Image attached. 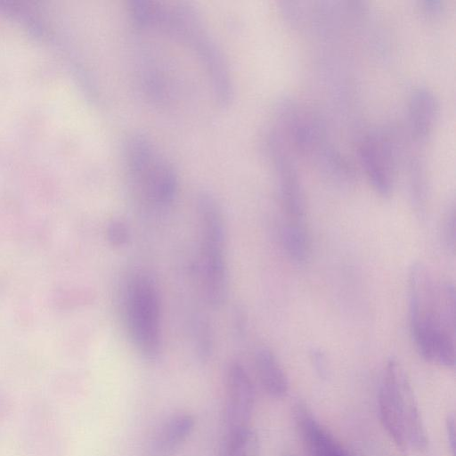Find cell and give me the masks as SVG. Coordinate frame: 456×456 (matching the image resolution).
Segmentation results:
<instances>
[{"label":"cell","mask_w":456,"mask_h":456,"mask_svg":"<svg viewBox=\"0 0 456 456\" xmlns=\"http://www.w3.org/2000/svg\"><path fill=\"white\" fill-rule=\"evenodd\" d=\"M455 288L426 265L414 263L409 272V319L411 337L428 362L455 365Z\"/></svg>","instance_id":"1"},{"label":"cell","mask_w":456,"mask_h":456,"mask_svg":"<svg viewBox=\"0 0 456 456\" xmlns=\"http://www.w3.org/2000/svg\"><path fill=\"white\" fill-rule=\"evenodd\" d=\"M124 164L127 186L141 207L161 211L172 205L177 192L175 173L151 142L133 136L126 144Z\"/></svg>","instance_id":"2"},{"label":"cell","mask_w":456,"mask_h":456,"mask_svg":"<svg viewBox=\"0 0 456 456\" xmlns=\"http://www.w3.org/2000/svg\"><path fill=\"white\" fill-rule=\"evenodd\" d=\"M197 212L201 289L208 305L218 309L229 293L224 218L221 207L208 193L199 196Z\"/></svg>","instance_id":"3"},{"label":"cell","mask_w":456,"mask_h":456,"mask_svg":"<svg viewBox=\"0 0 456 456\" xmlns=\"http://www.w3.org/2000/svg\"><path fill=\"white\" fill-rule=\"evenodd\" d=\"M122 312L134 348L148 360L157 359L162 349L161 304L157 283L151 274L140 271L127 279Z\"/></svg>","instance_id":"4"},{"label":"cell","mask_w":456,"mask_h":456,"mask_svg":"<svg viewBox=\"0 0 456 456\" xmlns=\"http://www.w3.org/2000/svg\"><path fill=\"white\" fill-rule=\"evenodd\" d=\"M224 420L228 432L248 427L255 393L251 379L244 366L230 363L226 372Z\"/></svg>","instance_id":"5"},{"label":"cell","mask_w":456,"mask_h":456,"mask_svg":"<svg viewBox=\"0 0 456 456\" xmlns=\"http://www.w3.org/2000/svg\"><path fill=\"white\" fill-rule=\"evenodd\" d=\"M383 378L392 387L403 411L409 446L424 451L428 446L426 429L418 403L407 376L395 359H390L384 368Z\"/></svg>","instance_id":"6"},{"label":"cell","mask_w":456,"mask_h":456,"mask_svg":"<svg viewBox=\"0 0 456 456\" xmlns=\"http://www.w3.org/2000/svg\"><path fill=\"white\" fill-rule=\"evenodd\" d=\"M272 154L279 176L280 194L286 224L304 225L305 200L296 170L284 153L280 142L272 136Z\"/></svg>","instance_id":"7"},{"label":"cell","mask_w":456,"mask_h":456,"mask_svg":"<svg viewBox=\"0 0 456 456\" xmlns=\"http://www.w3.org/2000/svg\"><path fill=\"white\" fill-rule=\"evenodd\" d=\"M361 159L367 175L379 194L388 197L393 188L390 154L387 142L370 136L361 147Z\"/></svg>","instance_id":"8"},{"label":"cell","mask_w":456,"mask_h":456,"mask_svg":"<svg viewBox=\"0 0 456 456\" xmlns=\"http://www.w3.org/2000/svg\"><path fill=\"white\" fill-rule=\"evenodd\" d=\"M295 419L310 456H352L304 405H297Z\"/></svg>","instance_id":"9"},{"label":"cell","mask_w":456,"mask_h":456,"mask_svg":"<svg viewBox=\"0 0 456 456\" xmlns=\"http://www.w3.org/2000/svg\"><path fill=\"white\" fill-rule=\"evenodd\" d=\"M379 410L388 436L400 451L405 452L409 442L404 417L393 388L383 377L379 392Z\"/></svg>","instance_id":"10"},{"label":"cell","mask_w":456,"mask_h":456,"mask_svg":"<svg viewBox=\"0 0 456 456\" xmlns=\"http://www.w3.org/2000/svg\"><path fill=\"white\" fill-rule=\"evenodd\" d=\"M195 419L190 413L170 417L159 428L151 444L152 456H169L191 436Z\"/></svg>","instance_id":"11"},{"label":"cell","mask_w":456,"mask_h":456,"mask_svg":"<svg viewBox=\"0 0 456 456\" xmlns=\"http://www.w3.org/2000/svg\"><path fill=\"white\" fill-rule=\"evenodd\" d=\"M409 120L412 136L418 142H425L430 134L437 111V102L428 89L416 90L411 98Z\"/></svg>","instance_id":"12"},{"label":"cell","mask_w":456,"mask_h":456,"mask_svg":"<svg viewBox=\"0 0 456 456\" xmlns=\"http://www.w3.org/2000/svg\"><path fill=\"white\" fill-rule=\"evenodd\" d=\"M255 364L266 394L275 399L283 398L287 395L289 384L275 354L267 347H259L255 354Z\"/></svg>","instance_id":"13"},{"label":"cell","mask_w":456,"mask_h":456,"mask_svg":"<svg viewBox=\"0 0 456 456\" xmlns=\"http://www.w3.org/2000/svg\"><path fill=\"white\" fill-rule=\"evenodd\" d=\"M281 240L284 251L292 261L303 264L307 260L310 245L305 225L284 224Z\"/></svg>","instance_id":"14"},{"label":"cell","mask_w":456,"mask_h":456,"mask_svg":"<svg viewBox=\"0 0 456 456\" xmlns=\"http://www.w3.org/2000/svg\"><path fill=\"white\" fill-rule=\"evenodd\" d=\"M257 434L249 427L227 432L223 456H259Z\"/></svg>","instance_id":"15"},{"label":"cell","mask_w":456,"mask_h":456,"mask_svg":"<svg viewBox=\"0 0 456 456\" xmlns=\"http://www.w3.org/2000/svg\"><path fill=\"white\" fill-rule=\"evenodd\" d=\"M195 350L199 360L202 362H208L212 354V336L207 322H199L195 330Z\"/></svg>","instance_id":"16"},{"label":"cell","mask_w":456,"mask_h":456,"mask_svg":"<svg viewBox=\"0 0 456 456\" xmlns=\"http://www.w3.org/2000/svg\"><path fill=\"white\" fill-rule=\"evenodd\" d=\"M106 234L110 244L116 248L127 245L131 238L128 225L119 219H114L110 222Z\"/></svg>","instance_id":"17"},{"label":"cell","mask_w":456,"mask_h":456,"mask_svg":"<svg viewBox=\"0 0 456 456\" xmlns=\"http://www.w3.org/2000/svg\"><path fill=\"white\" fill-rule=\"evenodd\" d=\"M455 418L453 414H449L445 421V428L448 438L450 448L452 452V455L455 454V444H456V432H455Z\"/></svg>","instance_id":"18"},{"label":"cell","mask_w":456,"mask_h":456,"mask_svg":"<svg viewBox=\"0 0 456 456\" xmlns=\"http://www.w3.org/2000/svg\"><path fill=\"white\" fill-rule=\"evenodd\" d=\"M312 357L317 370L320 373L324 374L326 372V361L323 354L319 350H314Z\"/></svg>","instance_id":"19"}]
</instances>
